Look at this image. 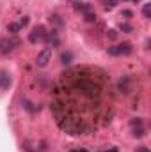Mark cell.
<instances>
[{
    "label": "cell",
    "instance_id": "obj_3",
    "mask_svg": "<svg viewBox=\"0 0 151 152\" xmlns=\"http://www.w3.org/2000/svg\"><path fill=\"white\" fill-rule=\"evenodd\" d=\"M132 44L130 42H123V44H117V46H110L109 48V55L112 57H119V55H130L132 53Z\"/></svg>",
    "mask_w": 151,
    "mask_h": 152
},
{
    "label": "cell",
    "instance_id": "obj_14",
    "mask_svg": "<svg viewBox=\"0 0 151 152\" xmlns=\"http://www.w3.org/2000/svg\"><path fill=\"white\" fill-rule=\"evenodd\" d=\"M109 37H110V39L114 41V39L117 37V32H115V30H109Z\"/></svg>",
    "mask_w": 151,
    "mask_h": 152
},
{
    "label": "cell",
    "instance_id": "obj_11",
    "mask_svg": "<svg viewBox=\"0 0 151 152\" xmlns=\"http://www.w3.org/2000/svg\"><path fill=\"white\" fill-rule=\"evenodd\" d=\"M133 136H144V129H142V126H135L133 127Z\"/></svg>",
    "mask_w": 151,
    "mask_h": 152
},
{
    "label": "cell",
    "instance_id": "obj_10",
    "mask_svg": "<svg viewBox=\"0 0 151 152\" xmlns=\"http://www.w3.org/2000/svg\"><path fill=\"white\" fill-rule=\"evenodd\" d=\"M142 12H144V18H148V20L151 18V4H150V2H148V4H144Z\"/></svg>",
    "mask_w": 151,
    "mask_h": 152
},
{
    "label": "cell",
    "instance_id": "obj_8",
    "mask_svg": "<svg viewBox=\"0 0 151 152\" xmlns=\"http://www.w3.org/2000/svg\"><path fill=\"white\" fill-rule=\"evenodd\" d=\"M11 83H13V80H11L9 73L7 71H0V90H7L11 87Z\"/></svg>",
    "mask_w": 151,
    "mask_h": 152
},
{
    "label": "cell",
    "instance_id": "obj_13",
    "mask_svg": "<svg viewBox=\"0 0 151 152\" xmlns=\"http://www.w3.org/2000/svg\"><path fill=\"white\" fill-rule=\"evenodd\" d=\"M121 30H123V32H130V30H132V27H130L128 23H121Z\"/></svg>",
    "mask_w": 151,
    "mask_h": 152
},
{
    "label": "cell",
    "instance_id": "obj_16",
    "mask_svg": "<svg viewBox=\"0 0 151 152\" xmlns=\"http://www.w3.org/2000/svg\"><path fill=\"white\" fill-rule=\"evenodd\" d=\"M123 14H124V16H126V18H130V16H132V11H124V12H123Z\"/></svg>",
    "mask_w": 151,
    "mask_h": 152
},
{
    "label": "cell",
    "instance_id": "obj_2",
    "mask_svg": "<svg viewBox=\"0 0 151 152\" xmlns=\"http://www.w3.org/2000/svg\"><path fill=\"white\" fill-rule=\"evenodd\" d=\"M46 36H48L46 28H44L43 25H38V27H34L32 32L29 34V41H30L32 44H36V42H41V41H46Z\"/></svg>",
    "mask_w": 151,
    "mask_h": 152
},
{
    "label": "cell",
    "instance_id": "obj_18",
    "mask_svg": "<svg viewBox=\"0 0 151 152\" xmlns=\"http://www.w3.org/2000/svg\"><path fill=\"white\" fill-rule=\"evenodd\" d=\"M103 152H117L115 149H110V151H103Z\"/></svg>",
    "mask_w": 151,
    "mask_h": 152
},
{
    "label": "cell",
    "instance_id": "obj_6",
    "mask_svg": "<svg viewBox=\"0 0 151 152\" xmlns=\"http://www.w3.org/2000/svg\"><path fill=\"white\" fill-rule=\"evenodd\" d=\"M50 58H52V48H44V50H43V51L38 55L36 64H38L39 67H44V66L50 62Z\"/></svg>",
    "mask_w": 151,
    "mask_h": 152
},
{
    "label": "cell",
    "instance_id": "obj_9",
    "mask_svg": "<svg viewBox=\"0 0 151 152\" xmlns=\"http://www.w3.org/2000/svg\"><path fill=\"white\" fill-rule=\"evenodd\" d=\"M100 2H101V5H103L105 9H112V7L117 5V2H119V0H100Z\"/></svg>",
    "mask_w": 151,
    "mask_h": 152
},
{
    "label": "cell",
    "instance_id": "obj_1",
    "mask_svg": "<svg viewBox=\"0 0 151 152\" xmlns=\"http://www.w3.org/2000/svg\"><path fill=\"white\" fill-rule=\"evenodd\" d=\"M55 90V112L59 124L73 133H84L96 127L94 120L105 117V94L109 85L100 71L73 69L62 75Z\"/></svg>",
    "mask_w": 151,
    "mask_h": 152
},
{
    "label": "cell",
    "instance_id": "obj_4",
    "mask_svg": "<svg viewBox=\"0 0 151 152\" xmlns=\"http://www.w3.org/2000/svg\"><path fill=\"white\" fill-rule=\"evenodd\" d=\"M20 46V41L16 37H4L0 41V51L2 53H11L14 48Z\"/></svg>",
    "mask_w": 151,
    "mask_h": 152
},
{
    "label": "cell",
    "instance_id": "obj_19",
    "mask_svg": "<svg viewBox=\"0 0 151 152\" xmlns=\"http://www.w3.org/2000/svg\"><path fill=\"white\" fill-rule=\"evenodd\" d=\"M123 2H139V0H123Z\"/></svg>",
    "mask_w": 151,
    "mask_h": 152
},
{
    "label": "cell",
    "instance_id": "obj_17",
    "mask_svg": "<svg viewBox=\"0 0 151 152\" xmlns=\"http://www.w3.org/2000/svg\"><path fill=\"white\" fill-rule=\"evenodd\" d=\"M71 152H87V151H84V149H76V151H71Z\"/></svg>",
    "mask_w": 151,
    "mask_h": 152
},
{
    "label": "cell",
    "instance_id": "obj_15",
    "mask_svg": "<svg viewBox=\"0 0 151 152\" xmlns=\"http://www.w3.org/2000/svg\"><path fill=\"white\" fill-rule=\"evenodd\" d=\"M137 152H150V149H148V147H139Z\"/></svg>",
    "mask_w": 151,
    "mask_h": 152
},
{
    "label": "cell",
    "instance_id": "obj_5",
    "mask_svg": "<svg viewBox=\"0 0 151 152\" xmlns=\"http://www.w3.org/2000/svg\"><path fill=\"white\" fill-rule=\"evenodd\" d=\"M75 9H76V11H80V12L85 16V20H87V21H94V20H96V12L93 11V7H91L89 4H80V2H75Z\"/></svg>",
    "mask_w": 151,
    "mask_h": 152
},
{
    "label": "cell",
    "instance_id": "obj_7",
    "mask_svg": "<svg viewBox=\"0 0 151 152\" xmlns=\"http://www.w3.org/2000/svg\"><path fill=\"white\" fill-rule=\"evenodd\" d=\"M29 25V18L25 16V18H21L18 23H11L7 28H9V34H16V32H20V28H23V27H27Z\"/></svg>",
    "mask_w": 151,
    "mask_h": 152
},
{
    "label": "cell",
    "instance_id": "obj_12",
    "mask_svg": "<svg viewBox=\"0 0 151 152\" xmlns=\"http://www.w3.org/2000/svg\"><path fill=\"white\" fill-rule=\"evenodd\" d=\"M61 60H62V64H64V66H68V64L71 62V53H62Z\"/></svg>",
    "mask_w": 151,
    "mask_h": 152
}]
</instances>
